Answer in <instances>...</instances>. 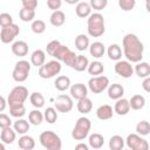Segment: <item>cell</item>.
I'll return each instance as SVG.
<instances>
[{"mask_svg": "<svg viewBox=\"0 0 150 150\" xmlns=\"http://www.w3.org/2000/svg\"><path fill=\"white\" fill-rule=\"evenodd\" d=\"M122 46H123V54L129 62L138 63L142 61L144 46H143L142 41L137 38V35L131 34V33L124 35Z\"/></svg>", "mask_w": 150, "mask_h": 150, "instance_id": "obj_1", "label": "cell"}, {"mask_svg": "<svg viewBox=\"0 0 150 150\" xmlns=\"http://www.w3.org/2000/svg\"><path fill=\"white\" fill-rule=\"evenodd\" d=\"M87 26H88L87 28L88 34L93 38H100L105 32L104 18L101 13H91V15L88 18Z\"/></svg>", "mask_w": 150, "mask_h": 150, "instance_id": "obj_2", "label": "cell"}, {"mask_svg": "<svg viewBox=\"0 0 150 150\" xmlns=\"http://www.w3.org/2000/svg\"><path fill=\"white\" fill-rule=\"evenodd\" d=\"M90 128H91L90 120L86 116H82V117L77 118V121L71 130V137L75 141H83L89 135Z\"/></svg>", "mask_w": 150, "mask_h": 150, "instance_id": "obj_3", "label": "cell"}, {"mask_svg": "<svg viewBox=\"0 0 150 150\" xmlns=\"http://www.w3.org/2000/svg\"><path fill=\"white\" fill-rule=\"evenodd\" d=\"M39 141L41 145L47 150H61V146H62L61 138L54 131L47 130V131L41 132Z\"/></svg>", "mask_w": 150, "mask_h": 150, "instance_id": "obj_4", "label": "cell"}, {"mask_svg": "<svg viewBox=\"0 0 150 150\" xmlns=\"http://www.w3.org/2000/svg\"><path fill=\"white\" fill-rule=\"evenodd\" d=\"M28 97V89L25 86H16L14 87L8 97H7V103L9 107H18V105H25V101Z\"/></svg>", "mask_w": 150, "mask_h": 150, "instance_id": "obj_5", "label": "cell"}, {"mask_svg": "<svg viewBox=\"0 0 150 150\" xmlns=\"http://www.w3.org/2000/svg\"><path fill=\"white\" fill-rule=\"evenodd\" d=\"M30 63L27 61V60H19L15 66H14V69L12 71V77L15 82H25L27 79H28V75H29V71H30Z\"/></svg>", "mask_w": 150, "mask_h": 150, "instance_id": "obj_6", "label": "cell"}, {"mask_svg": "<svg viewBox=\"0 0 150 150\" xmlns=\"http://www.w3.org/2000/svg\"><path fill=\"white\" fill-rule=\"evenodd\" d=\"M61 63L57 60H52L46 62L42 67L39 68V76L41 79H52L60 74L61 71Z\"/></svg>", "mask_w": 150, "mask_h": 150, "instance_id": "obj_7", "label": "cell"}, {"mask_svg": "<svg viewBox=\"0 0 150 150\" xmlns=\"http://www.w3.org/2000/svg\"><path fill=\"white\" fill-rule=\"evenodd\" d=\"M109 86H110L109 84V79L104 75L94 76L88 81V89L93 94H100V93L104 91L105 89H108Z\"/></svg>", "mask_w": 150, "mask_h": 150, "instance_id": "obj_8", "label": "cell"}, {"mask_svg": "<svg viewBox=\"0 0 150 150\" xmlns=\"http://www.w3.org/2000/svg\"><path fill=\"white\" fill-rule=\"evenodd\" d=\"M125 144L129 150H149V143L138 134H129Z\"/></svg>", "mask_w": 150, "mask_h": 150, "instance_id": "obj_9", "label": "cell"}, {"mask_svg": "<svg viewBox=\"0 0 150 150\" xmlns=\"http://www.w3.org/2000/svg\"><path fill=\"white\" fill-rule=\"evenodd\" d=\"M54 105H55V109H56L59 112L66 114V112H69V111L73 109L74 103H73L71 96L61 94V95H59V96L55 98Z\"/></svg>", "mask_w": 150, "mask_h": 150, "instance_id": "obj_10", "label": "cell"}, {"mask_svg": "<svg viewBox=\"0 0 150 150\" xmlns=\"http://www.w3.org/2000/svg\"><path fill=\"white\" fill-rule=\"evenodd\" d=\"M115 71L117 75H120L123 79H129L134 75L135 69L131 64V62H129L128 60H120L116 62L115 64Z\"/></svg>", "mask_w": 150, "mask_h": 150, "instance_id": "obj_11", "label": "cell"}, {"mask_svg": "<svg viewBox=\"0 0 150 150\" xmlns=\"http://www.w3.org/2000/svg\"><path fill=\"white\" fill-rule=\"evenodd\" d=\"M20 33V28L18 25L13 23L8 27H5V28H1L0 30V40L2 43H9L12 42Z\"/></svg>", "mask_w": 150, "mask_h": 150, "instance_id": "obj_12", "label": "cell"}, {"mask_svg": "<svg viewBox=\"0 0 150 150\" xmlns=\"http://www.w3.org/2000/svg\"><path fill=\"white\" fill-rule=\"evenodd\" d=\"M69 91H70L71 98L77 100V101H80V100H82V98H84V97H88V96H87V95H88V87H87L86 84H83V83H75V84H71Z\"/></svg>", "mask_w": 150, "mask_h": 150, "instance_id": "obj_13", "label": "cell"}, {"mask_svg": "<svg viewBox=\"0 0 150 150\" xmlns=\"http://www.w3.org/2000/svg\"><path fill=\"white\" fill-rule=\"evenodd\" d=\"M123 95H124V88L122 87V84L120 83H112L108 87V96L109 98L111 100H120V98H123Z\"/></svg>", "mask_w": 150, "mask_h": 150, "instance_id": "obj_14", "label": "cell"}, {"mask_svg": "<svg viewBox=\"0 0 150 150\" xmlns=\"http://www.w3.org/2000/svg\"><path fill=\"white\" fill-rule=\"evenodd\" d=\"M130 103H129V100L127 98H120L116 101L115 105H114V111L120 115V116H124L127 115L129 111H130Z\"/></svg>", "mask_w": 150, "mask_h": 150, "instance_id": "obj_15", "label": "cell"}, {"mask_svg": "<svg viewBox=\"0 0 150 150\" xmlns=\"http://www.w3.org/2000/svg\"><path fill=\"white\" fill-rule=\"evenodd\" d=\"M12 53L15 56H19V57L26 56L28 54V45H27V42H25L22 40L15 41L12 45Z\"/></svg>", "mask_w": 150, "mask_h": 150, "instance_id": "obj_16", "label": "cell"}, {"mask_svg": "<svg viewBox=\"0 0 150 150\" xmlns=\"http://www.w3.org/2000/svg\"><path fill=\"white\" fill-rule=\"evenodd\" d=\"M75 12L79 18H89L91 15V6L87 1H80L75 7Z\"/></svg>", "mask_w": 150, "mask_h": 150, "instance_id": "obj_17", "label": "cell"}, {"mask_svg": "<svg viewBox=\"0 0 150 150\" xmlns=\"http://www.w3.org/2000/svg\"><path fill=\"white\" fill-rule=\"evenodd\" d=\"M114 110L109 105V104H103V105H100L97 109H96V116L98 120L101 121H107V120H110L114 115Z\"/></svg>", "mask_w": 150, "mask_h": 150, "instance_id": "obj_18", "label": "cell"}, {"mask_svg": "<svg viewBox=\"0 0 150 150\" xmlns=\"http://www.w3.org/2000/svg\"><path fill=\"white\" fill-rule=\"evenodd\" d=\"M30 63L35 67H42L46 63V53L42 49H35L30 55Z\"/></svg>", "mask_w": 150, "mask_h": 150, "instance_id": "obj_19", "label": "cell"}, {"mask_svg": "<svg viewBox=\"0 0 150 150\" xmlns=\"http://www.w3.org/2000/svg\"><path fill=\"white\" fill-rule=\"evenodd\" d=\"M89 53L93 57H96V59H100L104 55L105 53V46L100 42V41H95L93 43H90V47H89Z\"/></svg>", "mask_w": 150, "mask_h": 150, "instance_id": "obj_20", "label": "cell"}, {"mask_svg": "<svg viewBox=\"0 0 150 150\" xmlns=\"http://www.w3.org/2000/svg\"><path fill=\"white\" fill-rule=\"evenodd\" d=\"M54 86L59 91H66L68 89H70L71 83H70V79L66 75H60L55 79L54 81Z\"/></svg>", "mask_w": 150, "mask_h": 150, "instance_id": "obj_21", "label": "cell"}, {"mask_svg": "<svg viewBox=\"0 0 150 150\" xmlns=\"http://www.w3.org/2000/svg\"><path fill=\"white\" fill-rule=\"evenodd\" d=\"M134 69H135V73L138 77L146 79V77L150 76V64L145 61H141V62L136 63Z\"/></svg>", "mask_w": 150, "mask_h": 150, "instance_id": "obj_22", "label": "cell"}, {"mask_svg": "<svg viewBox=\"0 0 150 150\" xmlns=\"http://www.w3.org/2000/svg\"><path fill=\"white\" fill-rule=\"evenodd\" d=\"M16 138V132L14 129L9 128H5L1 129V134H0V139L2 143L5 144H12Z\"/></svg>", "mask_w": 150, "mask_h": 150, "instance_id": "obj_23", "label": "cell"}, {"mask_svg": "<svg viewBox=\"0 0 150 150\" xmlns=\"http://www.w3.org/2000/svg\"><path fill=\"white\" fill-rule=\"evenodd\" d=\"M18 145L22 150H33L35 148V141L32 136L22 135L18 141Z\"/></svg>", "mask_w": 150, "mask_h": 150, "instance_id": "obj_24", "label": "cell"}, {"mask_svg": "<svg viewBox=\"0 0 150 150\" xmlns=\"http://www.w3.org/2000/svg\"><path fill=\"white\" fill-rule=\"evenodd\" d=\"M49 21H50V25L54 26V27H61L64 22H66V15L62 11H55L52 13L50 18H49Z\"/></svg>", "mask_w": 150, "mask_h": 150, "instance_id": "obj_25", "label": "cell"}, {"mask_svg": "<svg viewBox=\"0 0 150 150\" xmlns=\"http://www.w3.org/2000/svg\"><path fill=\"white\" fill-rule=\"evenodd\" d=\"M107 54L110 60H114L117 62L122 59V48L117 43H111L107 49Z\"/></svg>", "mask_w": 150, "mask_h": 150, "instance_id": "obj_26", "label": "cell"}, {"mask_svg": "<svg viewBox=\"0 0 150 150\" xmlns=\"http://www.w3.org/2000/svg\"><path fill=\"white\" fill-rule=\"evenodd\" d=\"M29 122L23 120V118H18L14 123H13V129L15 130L16 134H20V135H26L27 131L29 130Z\"/></svg>", "mask_w": 150, "mask_h": 150, "instance_id": "obj_27", "label": "cell"}, {"mask_svg": "<svg viewBox=\"0 0 150 150\" xmlns=\"http://www.w3.org/2000/svg\"><path fill=\"white\" fill-rule=\"evenodd\" d=\"M76 108H77L79 112L86 115V114H88V112L91 111V109H93V102H91V100L89 97H84V98L77 101Z\"/></svg>", "mask_w": 150, "mask_h": 150, "instance_id": "obj_28", "label": "cell"}, {"mask_svg": "<svg viewBox=\"0 0 150 150\" xmlns=\"http://www.w3.org/2000/svg\"><path fill=\"white\" fill-rule=\"evenodd\" d=\"M88 143H89V146L93 148V149H101L104 144V137L101 134L94 132L89 136Z\"/></svg>", "mask_w": 150, "mask_h": 150, "instance_id": "obj_29", "label": "cell"}, {"mask_svg": "<svg viewBox=\"0 0 150 150\" xmlns=\"http://www.w3.org/2000/svg\"><path fill=\"white\" fill-rule=\"evenodd\" d=\"M75 47L77 50L83 52L87 48L90 47V42H89V38L86 34H79L75 38Z\"/></svg>", "mask_w": 150, "mask_h": 150, "instance_id": "obj_30", "label": "cell"}, {"mask_svg": "<svg viewBox=\"0 0 150 150\" xmlns=\"http://www.w3.org/2000/svg\"><path fill=\"white\" fill-rule=\"evenodd\" d=\"M129 103H130V108L132 110H141L145 105V98H144V96L136 94V95L131 96V98L129 100Z\"/></svg>", "mask_w": 150, "mask_h": 150, "instance_id": "obj_31", "label": "cell"}, {"mask_svg": "<svg viewBox=\"0 0 150 150\" xmlns=\"http://www.w3.org/2000/svg\"><path fill=\"white\" fill-rule=\"evenodd\" d=\"M125 144V139H123L120 135H114L109 139V149L110 150H123Z\"/></svg>", "mask_w": 150, "mask_h": 150, "instance_id": "obj_32", "label": "cell"}, {"mask_svg": "<svg viewBox=\"0 0 150 150\" xmlns=\"http://www.w3.org/2000/svg\"><path fill=\"white\" fill-rule=\"evenodd\" d=\"M87 70H88V73H89L90 75H93V77H94V76H100V75L104 71V66H103V63L100 62V61H93V62L89 63Z\"/></svg>", "mask_w": 150, "mask_h": 150, "instance_id": "obj_33", "label": "cell"}, {"mask_svg": "<svg viewBox=\"0 0 150 150\" xmlns=\"http://www.w3.org/2000/svg\"><path fill=\"white\" fill-rule=\"evenodd\" d=\"M29 101H30L32 105H33L35 109H40V108H42V107L45 105V97H43V95H42L41 93H39V91L32 93L30 96H29Z\"/></svg>", "mask_w": 150, "mask_h": 150, "instance_id": "obj_34", "label": "cell"}, {"mask_svg": "<svg viewBox=\"0 0 150 150\" xmlns=\"http://www.w3.org/2000/svg\"><path fill=\"white\" fill-rule=\"evenodd\" d=\"M43 120H45V116L39 109H34L28 114V121L33 125H40Z\"/></svg>", "mask_w": 150, "mask_h": 150, "instance_id": "obj_35", "label": "cell"}, {"mask_svg": "<svg viewBox=\"0 0 150 150\" xmlns=\"http://www.w3.org/2000/svg\"><path fill=\"white\" fill-rule=\"evenodd\" d=\"M88 66H89L88 57L84 55H77V59L73 66V69H75L76 71H83V70L88 69Z\"/></svg>", "mask_w": 150, "mask_h": 150, "instance_id": "obj_36", "label": "cell"}, {"mask_svg": "<svg viewBox=\"0 0 150 150\" xmlns=\"http://www.w3.org/2000/svg\"><path fill=\"white\" fill-rule=\"evenodd\" d=\"M136 132L141 136H146L150 134V123L145 120L143 121H139L137 124H136Z\"/></svg>", "mask_w": 150, "mask_h": 150, "instance_id": "obj_37", "label": "cell"}, {"mask_svg": "<svg viewBox=\"0 0 150 150\" xmlns=\"http://www.w3.org/2000/svg\"><path fill=\"white\" fill-rule=\"evenodd\" d=\"M19 18L21 21L23 22H29V21H34L35 18V11H30V9H26V8H21L19 12Z\"/></svg>", "mask_w": 150, "mask_h": 150, "instance_id": "obj_38", "label": "cell"}, {"mask_svg": "<svg viewBox=\"0 0 150 150\" xmlns=\"http://www.w3.org/2000/svg\"><path fill=\"white\" fill-rule=\"evenodd\" d=\"M56 111H57V110H56L55 108H53V107H48V108L45 110L43 116H45V120H46L47 123L53 124V123L56 122V120H57V112H56Z\"/></svg>", "mask_w": 150, "mask_h": 150, "instance_id": "obj_39", "label": "cell"}, {"mask_svg": "<svg viewBox=\"0 0 150 150\" xmlns=\"http://www.w3.org/2000/svg\"><path fill=\"white\" fill-rule=\"evenodd\" d=\"M30 28L33 30V33L35 34H42L45 30H46V23L43 20H40V19H36L32 22L30 25Z\"/></svg>", "mask_w": 150, "mask_h": 150, "instance_id": "obj_40", "label": "cell"}, {"mask_svg": "<svg viewBox=\"0 0 150 150\" xmlns=\"http://www.w3.org/2000/svg\"><path fill=\"white\" fill-rule=\"evenodd\" d=\"M69 50H70V49H69L67 46L61 45V46L57 48V50L54 53L53 57H54L55 60H57V61H62V62H63V60H64V57H66V55H67V53H68Z\"/></svg>", "mask_w": 150, "mask_h": 150, "instance_id": "obj_41", "label": "cell"}, {"mask_svg": "<svg viewBox=\"0 0 150 150\" xmlns=\"http://www.w3.org/2000/svg\"><path fill=\"white\" fill-rule=\"evenodd\" d=\"M26 114V107L25 105H18V107H9V115L16 118H21Z\"/></svg>", "mask_w": 150, "mask_h": 150, "instance_id": "obj_42", "label": "cell"}, {"mask_svg": "<svg viewBox=\"0 0 150 150\" xmlns=\"http://www.w3.org/2000/svg\"><path fill=\"white\" fill-rule=\"evenodd\" d=\"M135 5H136V1L135 0H118V6L124 12L131 11L135 7Z\"/></svg>", "mask_w": 150, "mask_h": 150, "instance_id": "obj_43", "label": "cell"}, {"mask_svg": "<svg viewBox=\"0 0 150 150\" xmlns=\"http://www.w3.org/2000/svg\"><path fill=\"white\" fill-rule=\"evenodd\" d=\"M13 18L11 14L8 13H1L0 14V26L1 28H5V27H8L11 25H13Z\"/></svg>", "mask_w": 150, "mask_h": 150, "instance_id": "obj_44", "label": "cell"}, {"mask_svg": "<svg viewBox=\"0 0 150 150\" xmlns=\"http://www.w3.org/2000/svg\"><path fill=\"white\" fill-rule=\"evenodd\" d=\"M60 46H61V42H60L59 40H52V41L47 45V47H46V52H47V54L50 55V56H53L54 53L57 50V48H59Z\"/></svg>", "mask_w": 150, "mask_h": 150, "instance_id": "obj_45", "label": "cell"}, {"mask_svg": "<svg viewBox=\"0 0 150 150\" xmlns=\"http://www.w3.org/2000/svg\"><path fill=\"white\" fill-rule=\"evenodd\" d=\"M76 59H77V55H76L73 50H69V52L67 53V55H66L64 60H63V63H66V66H69V67H71V68H73V66H74V63H75Z\"/></svg>", "mask_w": 150, "mask_h": 150, "instance_id": "obj_46", "label": "cell"}, {"mask_svg": "<svg viewBox=\"0 0 150 150\" xmlns=\"http://www.w3.org/2000/svg\"><path fill=\"white\" fill-rule=\"evenodd\" d=\"M90 6L91 8L96 9V11H101L103 8H105V6L108 5V1L107 0H90Z\"/></svg>", "mask_w": 150, "mask_h": 150, "instance_id": "obj_47", "label": "cell"}, {"mask_svg": "<svg viewBox=\"0 0 150 150\" xmlns=\"http://www.w3.org/2000/svg\"><path fill=\"white\" fill-rule=\"evenodd\" d=\"M11 125H12V120L9 118V116L1 112L0 114V128L5 129V128H9Z\"/></svg>", "mask_w": 150, "mask_h": 150, "instance_id": "obj_48", "label": "cell"}, {"mask_svg": "<svg viewBox=\"0 0 150 150\" xmlns=\"http://www.w3.org/2000/svg\"><path fill=\"white\" fill-rule=\"evenodd\" d=\"M22 8L26 9H30V11H35V8L38 7V1L36 0H22Z\"/></svg>", "mask_w": 150, "mask_h": 150, "instance_id": "obj_49", "label": "cell"}, {"mask_svg": "<svg viewBox=\"0 0 150 150\" xmlns=\"http://www.w3.org/2000/svg\"><path fill=\"white\" fill-rule=\"evenodd\" d=\"M61 5H62V1H61V0H48V1H47L48 8L52 9L53 12L59 11V8L61 7Z\"/></svg>", "mask_w": 150, "mask_h": 150, "instance_id": "obj_50", "label": "cell"}, {"mask_svg": "<svg viewBox=\"0 0 150 150\" xmlns=\"http://www.w3.org/2000/svg\"><path fill=\"white\" fill-rule=\"evenodd\" d=\"M142 88L144 89V91L150 93V76L143 80V82H142Z\"/></svg>", "mask_w": 150, "mask_h": 150, "instance_id": "obj_51", "label": "cell"}, {"mask_svg": "<svg viewBox=\"0 0 150 150\" xmlns=\"http://www.w3.org/2000/svg\"><path fill=\"white\" fill-rule=\"evenodd\" d=\"M74 150H89V146H88V144L80 142V143H77L75 145V149Z\"/></svg>", "mask_w": 150, "mask_h": 150, "instance_id": "obj_52", "label": "cell"}, {"mask_svg": "<svg viewBox=\"0 0 150 150\" xmlns=\"http://www.w3.org/2000/svg\"><path fill=\"white\" fill-rule=\"evenodd\" d=\"M0 103H1V104H0V111L2 112V111L5 110V108H6V100H5L4 96L0 97Z\"/></svg>", "mask_w": 150, "mask_h": 150, "instance_id": "obj_53", "label": "cell"}, {"mask_svg": "<svg viewBox=\"0 0 150 150\" xmlns=\"http://www.w3.org/2000/svg\"><path fill=\"white\" fill-rule=\"evenodd\" d=\"M145 8H146V11L150 13V0H146V1H145Z\"/></svg>", "mask_w": 150, "mask_h": 150, "instance_id": "obj_54", "label": "cell"}, {"mask_svg": "<svg viewBox=\"0 0 150 150\" xmlns=\"http://www.w3.org/2000/svg\"><path fill=\"white\" fill-rule=\"evenodd\" d=\"M0 150H5V143H2V142L0 144Z\"/></svg>", "mask_w": 150, "mask_h": 150, "instance_id": "obj_55", "label": "cell"}, {"mask_svg": "<svg viewBox=\"0 0 150 150\" xmlns=\"http://www.w3.org/2000/svg\"><path fill=\"white\" fill-rule=\"evenodd\" d=\"M123 150H129V149H123Z\"/></svg>", "mask_w": 150, "mask_h": 150, "instance_id": "obj_56", "label": "cell"}]
</instances>
